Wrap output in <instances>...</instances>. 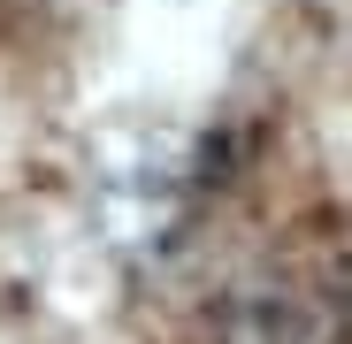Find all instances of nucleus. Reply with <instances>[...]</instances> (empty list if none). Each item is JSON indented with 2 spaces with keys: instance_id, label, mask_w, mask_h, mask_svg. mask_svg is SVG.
I'll use <instances>...</instances> for the list:
<instances>
[{
  "instance_id": "obj_1",
  "label": "nucleus",
  "mask_w": 352,
  "mask_h": 344,
  "mask_svg": "<svg viewBox=\"0 0 352 344\" xmlns=\"http://www.w3.org/2000/svg\"><path fill=\"white\" fill-rule=\"evenodd\" d=\"M314 306H322L329 336H337V344H352V229H344V245L322 260V275H314Z\"/></svg>"
}]
</instances>
